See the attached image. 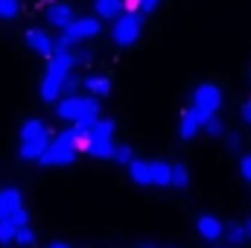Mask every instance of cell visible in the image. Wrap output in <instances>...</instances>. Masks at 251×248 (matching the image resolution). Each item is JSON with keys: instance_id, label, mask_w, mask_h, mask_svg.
Here are the masks:
<instances>
[{"instance_id": "cell-17", "label": "cell", "mask_w": 251, "mask_h": 248, "mask_svg": "<svg viewBox=\"0 0 251 248\" xmlns=\"http://www.w3.org/2000/svg\"><path fill=\"white\" fill-rule=\"evenodd\" d=\"M85 152L91 155V158H111V152H114V140H88L85 143Z\"/></svg>"}, {"instance_id": "cell-29", "label": "cell", "mask_w": 251, "mask_h": 248, "mask_svg": "<svg viewBox=\"0 0 251 248\" xmlns=\"http://www.w3.org/2000/svg\"><path fill=\"white\" fill-rule=\"evenodd\" d=\"M240 146H243V137H240V134H231V137H228V149H231V152H237Z\"/></svg>"}, {"instance_id": "cell-1", "label": "cell", "mask_w": 251, "mask_h": 248, "mask_svg": "<svg viewBox=\"0 0 251 248\" xmlns=\"http://www.w3.org/2000/svg\"><path fill=\"white\" fill-rule=\"evenodd\" d=\"M73 67H76L73 50L56 44V50L50 53V62H47V73L41 79V99L44 102H56L64 94V79L73 73Z\"/></svg>"}, {"instance_id": "cell-12", "label": "cell", "mask_w": 251, "mask_h": 248, "mask_svg": "<svg viewBox=\"0 0 251 248\" xmlns=\"http://www.w3.org/2000/svg\"><path fill=\"white\" fill-rule=\"evenodd\" d=\"M196 228H199V234H201L204 240H210V243H213V240H219V237L225 234V228H222V222H219L216 216H207V213H204V216H199V222H196Z\"/></svg>"}, {"instance_id": "cell-35", "label": "cell", "mask_w": 251, "mask_h": 248, "mask_svg": "<svg viewBox=\"0 0 251 248\" xmlns=\"http://www.w3.org/2000/svg\"><path fill=\"white\" fill-rule=\"evenodd\" d=\"M47 3H50V0H47Z\"/></svg>"}, {"instance_id": "cell-6", "label": "cell", "mask_w": 251, "mask_h": 248, "mask_svg": "<svg viewBox=\"0 0 251 248\" xmlns=\"http://www.w3.org/2000/svg\"><path fill=\"white\" fill-rule=\"evenodd\" d=\"M219 105H222V91L216 88V85H210V82H204V85H199L196 91H193V114L204 123L210 114H216L219 111Z\"/></svg>"}, {"instance_id": "cell-32", "label": "cell", "mask_w": 251, "mask_h": 248, "mask_svg": "<svg viewBox=\"0 0 251 248\" xmlns=\"http://www.w3.org/2000/svg\"><path fill=\"white\" fill-rule=\"evenodd\" d=\"M243 228H246V234H249V240H251V219H246V222H243Z\"/></svg>"}, {"instance_id": "cell-8", "label": "cell", "mask_w": 251, "mask_h": 248, "mask_svg": "<svg viewBox=\"0 0 251 248\" xmlns=\"http://www.w3.org/2000/svg\"><path fill=\"white\" fill-rule=\"evenodd\" d=\"M24 41H26V47H29L32 53H38V56H44V59H50V53L56 50V41H53V35H50L47 29H41V26H32V29H26Z\"/></svg>"}, {"instance_id": "cell-16", "label": "cell", "mask_w": 251, "mask_h": 248, "mask_svg": "<svg viewBox=\"0 0 251 248\" xmlns=\"http://www.w3.org/2000/svg\"><path fill=\"white\" fill-rule=\"evenodd\" d=\"M128 173H131V181L134 184H143V187H152V175H149V164L146 161H131L128 164Z\"/></svg>"}, {"instance_id": "cell-28", "label": "cell", "mask_w": 251, "mask_h": 248, "mask_svg": "<svg viewBox=\"0 0 251 248\" xmlns=\"http://www.w3.org/2000/svg\"><path fill=\"white\" fill-rule=\"evenodd\" d=\"M240 173H243V178L251 184V155H243L240 158Z\"/></svg>"}, {"instance_id": "cell-4", "label": "cell", "mask_w": 251, "mask_h": 248, "mask_svg": "<svg viewBox=\"0 0 251 248\" xmlns=\"http://www.w3.org/2000/svg\"><path fill=\"white\" fill-rule=\"evenodd\" d=\"M140 32H143V12H123L117 21H114V29H111V38H114V44H120V47H131V44H137V38H140Z\"/></svg>"}, {"instance_id": "cell-2", "label": "cell", "mask_w": 251, "mask_h": 248, "mask_svg": "<svg viewBox=\"0 0 251 248\" xmlns=\"http://www.w3.org/2000/svg\"><path fill=\"white\" fill-rule=\"evenodd\" d=\"M82 149H85V137H79L73 128H67L62 134L50 137V143H47V149L41 152L38 164H44V167H67V164L76 161V155H79Z\"/></svg>"}, {"instance_id": "cell-24", "label": "cell", "mask_w": 251, "mask_h": 248, "mask_svg": "<svg viewBox=\"0 0 251 248\" xmlns=\"http://www.w3.org/2000/svg\"><path fill=\"white\" fill-rule=\"evenodd\" d=\"M108 161L131 164V161H134V152H131V146H114V152H111V158H108Z\"/></svg>"}, {"instance_id": "cell-10", "label": "cell", "mask_w": 251, "mask_h": 248, "mask_svg": "<svg viewBox=\"0 0 251 248\" xmlns=\"http://www.w3.org/2000/svg\"><path fill=\"white\" fill-rule=\"evenodd\" d=\"M94 12L100 21H117L126 12V0H94Z\"/></svg>"}, {"instance_id": "cell-33", "label": "cell", "mask_w": 251, "mask_h": 248, "mask_svg": "<svg viewBox=\"0 0 251 248\" xmlns=\"http://www.w3.org/2000/svg\"><path fill=\"white\" fill-rule=\"evenodd\" d=\"M47 248H70V246H67V243H50Z\"/></svg>"}, {"instance_id": "cell-36", "label": "cell", "mask_w": 251, "mask_h": 248, "mask_svg": "<svg viewBox=\"0 0 251 248\" xmlns=\"http://www.w3.org/2000/svg\"><path fill=\"white\" fill-rule=\"evenodd\" d=\"M6 248H9V246H6Z\"/></svg>"}, {"instance_id": "cell-7", "label": "cell", "mask_w": 251, "mask_h": 248, "mask_svg": "<svg viewBox=\"0 0 251 248\" xmlns=\"http://www.w3.org/2000/svg\"><path fill=\"white\" fill-rule=\"evenodd\" d=\"M85 111H100V99L94 97V94H88V97H79V94H67L64 99H56V114L62 117V120H76V117H82Z\"/></svg>"}, {"instance_id": "cell-9", "label": "cell", "mask_w": 251, "mask_h": 248, "mask_svg": "<svg viewBox=\"0 0 251 248\" xmlns=\"http://www.w3.org/2000/svg\"><path fill=\"white\" fill-rule=\"evenodd\" d=\"M44 18H47V24L50 26H56V29H64L76 15H73V9L67 6V3H59V0H50V6H47V12H44Z\"/></svg>"}, {"instance_id": "cell-19", "label": "cell", "mask_w": 251, "mask_h": 248, "mask_svg": "<svg viewBox=\"0 0 251 248\" xmlns=\"http://www.w3.org/2000/svg\"><path fill=\"white\" fill-rule=\"evenodd\" d=\"M190 184V170L184 164H173V170H170V187H184Z\"/></svg>"}, {"instance_id": "cell-5", "label": "cell", "mask_w": 251, "mask_h": 248, "mask_svg": "<svg viewBox=\"0 0 251 248\" xmlns=\"http://www.w3.org/2000/svg\"><path fill=\"white\" fill-rule=\"evenodd\" d=\"M100 29H102L100 18H91V15H88V18H73V21L62 29V38H59L56 44L73 47V44H79V41H88V38L100 35Z\"/></svg>"}, {"instance_id": "cell-18", "label": "cell", "mask_w": 251, "mask_h": 248, "mask_svg": "<svg viewBox=\"0 0 251 248\" xmlns=\"http://www.w3.org/2000/svg\"><path fill=\"white\" fill-rule=\"evenodd\" d=\"M170 170H173V164H164V161H158V164H149L152 187H170Z\"/></svg>"}, {"instance_id": "cell-15", "label": "cell", "mask_w": 251, "mask_h": 248, "mask_svg": "<svg viewBox=\"0 0 251 248\" xmlns=\"http://www.w3.org/2000/svg\"><path fill=\"white\" fill-rule=\"evenodd\" d=\"M114 120H97L88 131V140H114Z\"/></svg>"}, {"instance_id": "cell-11", "label": "cell", "mask_w": 251, "mask_h": 248, "mask_svg": "<svg viewBox=\"0 0 251 248\" xmlns=\"http://www.w3.org/2000/svg\"><path fill=\"white\" fill-rule=\"evenodd\" d=\"M18 207H24V196H21V190L18 187H3L0 190V219H6L12 210H18Z\"/></svg>"}, {"instance_id": "cell-30", "label": "cell", "mask_w": 251, "mask_h": 248, "mask_svg": "<svg viewBox=\"0 0 251 248\" xmlns=\"http://www.w3.org/2000/svg\"><path fill=\"white\" fill-rule=\"evenodd\" d=\"M73 56H76V64L91 62V50H79V53H73Z\"/></svg>"}, {"instance_id": "cell-3", "label": "cell", "mask_w": 251, "mask_h": 248, "mask_svg": "<svg viewBox=\"0 0 251 248\" xmlns=\"http://www.w3.org/2000/svg\"><path fill=\"white\" fill-rule=\"evenodd\" d=\"M47 143H50V128H47V123L26 120V123L21 125V146H18V152H21L24 161H38L41 152L47 149Z\"/></svg>"}, {"instance_id": "cell-31", "label": "cell", "mask_w": 251, "mask_h": 248, "mask_svg": "<svg viewBox=\"0 0 251 248\" xmlns=\"http://www.w3.org/2000/svg\"><path fill=\"white\" fill-rule=\"evenodd\" d=\"M243 120H246V123L251 125V99L246 102V105H243Z\"/></svg>"}, {"instance_id": "cell-20", "label": "cell", "mask_w": 251, "mask_h": 248, "mask_svg": "<svg viewBox=\"0 0 251 248\" xmlns=\"http://www.w3.org/2000/svg\"><path fill=\"white\" fill-rule=\"evenodd\" d=\"M21 15V0H0V21H15Z\"/></svg>"}, {"instance_id": "cell-27", "label": "cell", "mask_w": 251, "mask_h": 248, "mask_svg": "<svg viewBox=\"0 0 251 248\" xmlns=\"http://www.w3.org/2000/svg\"><path fill=\"white\" fill-rule=\"evenodd\" d=\"M158 3H161V0H131V9H140V12L146 15V12H152Z\"/></svg>"}, {"instance_id": "cell-22", "label": "cell", "mask_w": 251, "mask_h": 248, "mask_svg": "<svg viewBox=\"0 0 251 248\" xmlns=\"http://www.w3.org/2000/svg\"><path fill=\"white\" fill-rule=\"evenodd\" d=\"M225 237H228L231 246H243V243L249 240V234H246L243 225H231V228H225Z\"/></svg>"}, {"instance_id": "cell-25", "label": "cell", "mask_w": 251, "mask_h": 248, "mask_svg": "<svg viewBox=\"0 0 251 248\" xmlns=\"http://www.w3.org/2000/svg\"><path fill=\"white\" fill-rule=\"evenodd\" d=\"M15 225L9 222V219H0V246H9V243H15Z\"/></svg>"}, {"instance_id": "cell-26", "label": "cell", "mask_w": 251, "mask_h": 248, "mask_svg": "<svg viewBox=\"0 0 251 248\" xmlns=\"http://www.w3.org/2000/svg\"><path fill=\"white\" fill-rule=\"evenodd\" d=\"M6 219H9L15 228H21V225H26V222H29V213H26V207H18V210H12Z\"/></svg>"}, {"instance_id": "cell-21", "label": "cell", "mask_w": 251, "mask_h": 248, "mask_svg": "<svg viewBox=\"0 0 251 248\" xmlns=\"http://www.w3.org/2000/svg\"><path fill=\"white\" fill-rule=\"evenodd\" d=\"M15 243H18V246H24V248L35 246V231L29 228V222H26V225H21V228L15 231Z\"/></svg>"}, {"instance_id": "cell-14", "label": "cell", "mask_w": 251, "mask_h": 248, "mask_svg": "<svg viewBox=\"0 0 251 248\" xmlns=\"http://www.w3.org/2000/svg\"><path fill=\"white\" fill-rule=\"evenodd\" d=\"M199 128H201V120L193 114V108H187V111L181 114V123H178V131H181V137H184V140H193Z\"/></svg>"}, {"instance_id": "cell-23", "label": "cell", "mask_w": 251, "mask_h": 248, "mask_svg": "<svg viewBox=\"0 0 251 248\" xmlns=\"http://www.w3.org/2000/svg\"><path fill=\"white\" fill-rule=\"evenodd\" d=\"M201 125H204V131H207L210 137H219V134H225V123H222L216 114H210V117H207Z\"/></svg>"}, {"instance_id": "cell-13", "label": "cell", "mask_w": 251, "mask_h": 248, "mask_svg": "<svg viewBox=\"0 0 251 248\" xmlns=\"http://www.w3.org/2000/svg\"><path fill=\"white\" fill-rule=\"evenodd\" d=\"M82 85H85V91H91L94 97H108V94H111V79H108V76H85Z\"/></svg>"}, {"instance_id": "cell-34", "label": "cell", "mask_w": 251, "mask_h": 248, "mask_svg": "<svg viewBox=\"0 0 251 248\" xmlns=\"http://www.w3.org/2000/svg\"><path fill=\"white\" fill-rule=\"evenodd\" d=\"M146 248H155V246H146Z\"/></svg>"}]
</instances>
